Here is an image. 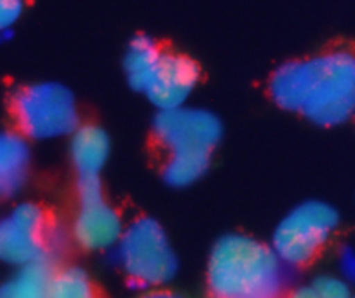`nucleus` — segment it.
Returning a JSON list of instances; mask_svg holds the SVG:
<instances>
[{
	"instance_id": "obj_20",
	"label": "nucleus",
	"mask_w": 355,
	"mask_h": 298,
	"mask_svg": "<svg viewBox=\"0 0 355 298\" xmlns=\"http://www.w3.org/2000/svg\"><path fill=\"white\" fill-rule=\"evenodd\" d=\"M354 298H355V297H354Z\"/></svg>"
},
{
	"instance_id": "obj_2",
	"label": "nucleus",
	"mask_w": 355,
	"mask_h": 298,
	"mask_svg": "<svg viewBox=\"0 0 355 298\" xmlns=\"http://www.w3.org/2000/svg\"><path fill=\"white\" fill-rule=\"evenodd\" d=\"M286 267L270 246L228 234L211 249L206 269L211 298H281Z\"/></svg>"
},
{
	"instance_id": "obj_12",
	"label": "nucleus",
	"mask_w": 355,
	"mask_h": 298,
	"mask_svg": "<svg viewBox=\"0 0 355 298\" xmlns=\"http://www.w3.org/2000/svg\"><path fill=\"white\" fill-rule=\"evenodd\" d=\"M53 270L51 258L15 269L11 276L0 281V298H47Z\"/></svg>"
},
{
	"instance_id": "obj_1",
	"label": "nucleus",
	"mask_w": 355,
	"mask_h": 298,
	"mask_svg": "<svg viewBox=\"0 0 355 298\" xmlns=\"http://www.w3.org/2000/svg\"><path fill=\"white\" fill-rule=\"evenodd\" d=\"M270 94L281 108L333 128L355 115V53L333 49L275 70Z\"/></svg>"
},
{
	"instance_id": "obj_19",
	"label": "nucleus",
	"mask_w": 355,
	"mask_h": 298,
	"mask_svg": "<svg viewBox=\"0 0 355 298\" xmlns=\"http://www.w3.org/2000/svg\"><path fill=\"white\" fill-rule=\"evenodd\" d=\"M288 298H319L312 286H300L288 295Z\"/></svg>"
},
{
	"instance_id": "obj_16",
	"label": "nucleus",
	"mask_w": 355,
	"mask_h": 298,
	"mask_svg": "<svg viewBox=\"0 0 355 298\" xmlns=\"http://www.w3.org/2000/svg\"><path fill=\"white\" fill-rule=\"evenodd\" d=\"M25 0H0V35L11 30L23 15Z\"/></svg>"
},
{
	"instance_id": "obj_17",
	"label": "nucleus",
	"mask_w": 355,
	"mask_h": 298,
	"mask_svg": "<svg viewBox=\"0 0 355 298\" xmlns=\"http://www.w3.org/2000/svg\"><path fill=\"white\" fill-rule=\"evenodd\" d=\"M341 277L348 283H355V249L345 248L340 255Z\"/></svg>"
},
{
	"instance_id": "obj_8",
	"label": "nucleus",
	"mask_w": 355,
	"mask_h": 298,
	"mask_svg": "<svg viewBox=\"0 0 355 298\" xmlns=\"http://www.w3.org/2000/svg\"><path fill=\"white\" fill-rule=\"evenodd\" d=\"M124 232L119 211L105 199L100 180L78 181V210L71 224V238L84 251H108Z\"/></svg>"
},
{
	"instance_id": "obj_18",
	"label": "nucleus",
	"mask_w": 355,
	"mask_h": 298,
	"mask_svg": "<svg viewBox=\"0 0 355 298\" xmlns=\"http://www.w3.org/2000/svg\"><path fill=\"white\" fill-rule=\"evenodd\" d=\"M139 298H189L185 295L178 293V291L167 290V288H159V290L145 291Z\"/></svg>"
},
{
	"instance_id": "obj_5",
	"label": "nucleus",
	"mask_w": 355,
	"mask_h": 298,
	"mask_svg": "<svg viewBox=\"0 0 355 298\" xmlns=\"http://www.w3.org/2000/svg\"><path fill=\"white\" fill-rule=\"evenodd\" d=\"M11 112L26 140H53L78 128L75 98L64 85L40 82L19 88L12 94Z\"/></svg>"
},
{
	"instance_id": "obj_6",
	"label": "nucleus",
	"mask_w": 355,
	"mask_h": 298,
	"mask_svg": "<svg viewBox=\"0 0 355 298\" xmlns=\"http://www.w3.org/2000/svg\"><path fill=\"white\" fill-rule=\"evenodd\" d=\"M340 224L336 210L309 201L289 211L272 235L270 248L286 269L305 267L319 255Z\"/></svg>"
},
{
	"instance_id": "obj_7",
	"label": "nucleus",
	"mask_w": 355,
	"mask_h": 298,
	"mask_svg": "<svg viewBox=\"0 0 355 298\" xmlns=\"http://www.w3.org/2000/svg\"><path fill=\"white\" fill-rule=\"evenodd\" d=\"M58 238L39 204H18L0 218V263L19 269L51 258L53 249L58 248Z\"/></svg>"
},
{
	"instance_id": "obj_13",
	"label": "nucleus",
	"mask_w": 355,
	"mask_h": 298,
	"mask_svg": "<svg viewBox=\"0 0 355 298\" xmlns=\"http://www.w3.org/2000/svg\"><path fill=\"white\" fill-rule=\"evenodd\" d=\"M164 49L152 40L150 37L139 35L129 44V49L124 58V68L128 81L136 91L145 92L160 58H162Z\"/></svg>"
},
{
	"instance_id": "obj_10",
	"label": "nucleus",
	"mask_w": 355,
	"mask_h": 298,
	"mask_svg": "<svg viewBox=\"0 0 355 298\" xmlns=\"http://www.w3.org/2000/svg\"><path fill=\"white\" fill-rule=\"evenodd\" d=\"M28 140L19 131H0V201L23 190L30 174Z\"/></svg>"
},
{
	"instance_id": "obj_11",
	"label": "nucleus",
	"mask_w": 355,
	"mask_h": 298,
	"mask_svg": "<svg viewBox=\"0 0 355 298\" xmlns=\"http://www.w3.org/2000/svg\"><path fill=\"white\" fill-rule=\"evenodd\" d=\"M70 154L78 181L100 180L110 154V140L98 126H78L71 133Z\"/></svg>"
},
{
	"instance_id": "obj_4",
	"label": "nucleus",
	"mask_w": 355,
	"mask_h": 298,
	"mask_svg": "<svg viewBox=\"0 0 355 298\" xmlns=\"http://www.w3.org/2000/svg\"><path fill=\"white\" fill-rule=\"evenodd\" d=\"M114 251L119 269L136 290H159L178 274L173 245L153 218L141 217L125 225Z\"/></svg>"
},
{
	"instance_id": "obj_9",
	"label": "nucleus",
	"mask_w": 355,
	"mask_h": 298,
	"mask_svg": "<svg viewBox=\"0 0 355 298\" xmlns=\"http://www.w3.org/2000/svg\"><path fill=\"white\" fill-rule=\"evenodd\" d=\"M200 70L189 56L164 51L145 89L146 98L159 110L185 107V101L199 82Z\"/></svg>"
},
{
	"instance_id": "obj_3",
	"label": "nucleus",
	"mask_w": 355,
	"mask_h": 298,
	"mask_svg": "<svg viewBox=\"0 0 355 298\" xmlns=\"http://www.w3.org/2000/svg\"><path fill=\"white\" fill-rule=\"evenodd\" d=\"M153 136L167 152L164 180L173 187H189L209 167L221 138V124L211 112L180 107L157 114Z\"/></svg>"
},
{
	"instance_id": "obj_14",
	"label": "nucleus",
	"mask_w": 355,
	"mask_h": 298,
	"mask_svg": "<svg viewBox=\"0 0 355 298\" xmlns=\"http://www.w3.org/2000/svg\"><path fill=\"white\" fill-rule=\"evenodd\" d=\"M47 298H101L93 277L78 265H64L51 274Z\"/></svg>"
},
{
	"instance_id": "obj_15",
	"label": "nucleus",
	"mask_w": 355,
	"mask_h": 298,
	"mask_svg": "<svg viewBox=\"0 0 355 298\" xmlns=\"http://www.w3.org/2000/svg\"><path fill=\"white\" fill-rule=\"evenodd\" d=\"M310 286L313 288L319 298H354L350 283L340 276L324 274V276L317 277Z\"/></svg>"
}]
</instances>
